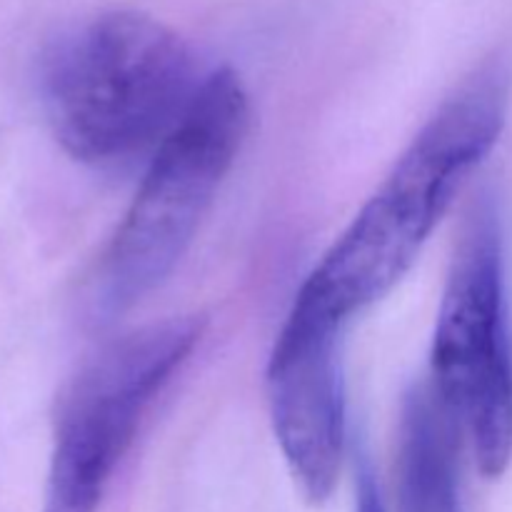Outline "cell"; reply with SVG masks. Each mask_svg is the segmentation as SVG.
Here are the masks:
<instances>
[{
	"mask_svg": "<svg viewBox=\"0 0 512 512\" xmlns=\"http://www.w3.org/2000/svg\"><path fill=\"white\" fill-rule=\"evenodd\" d=\"M508 88L490 70L458 90L410 143L300 293L348 320L403 278L505 123Z\"/></svg>",
	"mask_w": 512,
	"mask_h": 512,
	"instance_id": "1",
	"label": "cell"
},
{
	"mask_svg": "<svg viewBox=\"0 0 512 512\" xmlns=\"http://www.w3.org/2000/svg\"><path fill=\"white\" fill-rule=\"evenodd\" d=\"M203 80L175 30L145 13L113 10L50 50L43 93L60 145L83 163L108 165L165 138Z\"/></svg>",
	"mask_w": 512,
	"mask_h": 512,
	"instance_id": "2",
	"label": "cell"
},
{
	"mask_svg": "<svg viewBox=\"0 0 512 512\" xmlns=\"http://www.w3.org/2000/svg\"><path fill=\"white\" fill-rule=\"evenodd\" d=\"M248 128V95L230 68L205 75L193 103L160 143L98 273L105 310L158 288L188 250Z\"/></svg>",
	"mask_w": 512,
	"mask_h": 512,
	"instance_id": "3",
	"label": "cell"
},
{
	"mask_svg": "<svg viewBox=\"0 0 512 512\" xmlns=\"http://www.w3.org/2000/svg\"><path fill=\"white\" fill-rule=\"evenodd\" d=\"M200 340V320L170 318L123 335L70 383L55 418L43 512H95L145 413Z\"/></svg>",
	"mask_w": 512,
	"mask_h": 512,
	"instance_id": "4",
	"label": "cell"
},
{
	"mask_svg": "<svg viewBox=\"0 0 512 512\" xmlns=\"http://www.w3.org/2000/svg\"><path fill=\"white\" fill-rule=\"evenodd\" d=\"M435 393L473 438L485 478L512 458V370L503 340V258L490 208H478L455 253L433 343Z\"/></svg>",
	"mask_w": 512,
	"mask_h": 512,
	"instance_id": "5",
	"label": "cell"
},
{
	"mask_svg": "<svg viewBox=\"0 0 512 512\" xmlns=\"http://www.w3.org/2000/svg\"><path fill=\"white\" fill-rule=\"evenodd\" d=\"M343 320L298 293L268 365L275 438L310 503L330 498L345 443L338 333Z\"/></svg>",
	"mask_w": 512,
	"mask_h": 512,
	"instance_id": "6",
	"label": "cell"
},
{
	"mask_svg": "<svg viewBox=\"0 0 512 512\" xmlns=\"http://www.w3.org/2000/svg\"><path fill=\"white\" fill-rule=\"evenodd\" d=\"M458 420L435 390L415 388L400 420V512H463L458 485Z\"/></svg>",
	"mask_w": 512,
	"mask_h": 512,
	"instance_id": "7",
	"label": "cell"
},
{
	"mask_svg": "<svg viewBox=\"0 0 512 512\" xmlns=\"http://www.w3.org/2000/svg\"><path fill=\"white\" fill-rule=\"evenodd\" d=\"M355 512H385L383 500H380V490L375 485L373 473L368 468L360 470L358 478V505H355Z\"/></svg>",
	"mask_w": 512,
	"mask_h": 512,
	"instance_id": "8",
	"label": "cell"
}]
</instances>
